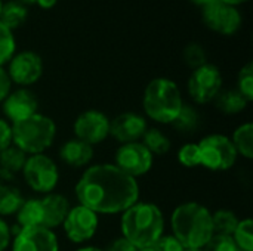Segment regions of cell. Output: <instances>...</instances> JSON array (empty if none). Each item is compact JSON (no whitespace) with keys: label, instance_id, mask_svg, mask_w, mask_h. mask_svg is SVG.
<instances>
[{"label":"cell","instance_id":"obj_1","mask_svg":"<svg viewBox=\"0 0 253 251\" xmlns=\"http://www.w3.org/2000/svg\"><path fill=\"white\" fill-rule=\"evenodd\" d=\"M80 206L96 215L123 213L139 198L136 179L123 173L114 164L90 166L76 185Z\"/></svg>","mask_w":253,"mask_h":251},{"label":"cell","instance_id":"obj_2","mask_svg":"<svg viewBox=\"0 0 253 251\" xmlns=\"http://www.w3.org/2000/svg\"><path fill=\"white\" fill-rule=\"evenodd\" d=\"M123 238L138 250L154 246L165 232V216L154 203L136 201L122 215Z\"/></svg>","mask_w":253,"mask_h":251},{"label":"cell","instance_id":"obj_3","mask_svg":"<svg viewBox=\"0 0 253 251\" xmlns=\"http://www.w3.org/2000/svg\"><path fill=\"white\" fill-rule=\"evenodd\" d=\"M172 235L184 249H203L213 235L212 213L200 203L178 206L170 217Z\"/></svg>","mask_w":253,"mask_h":251},{"label":"cell","instance_id":"obj_4","mask_svg":"<svg viewBox=\"0 0 253 251\" xmlns=\"http://www.w3.org/2000/svg\"><path fill=\"white\" fill-rule=\"evenodd\" d=\"M182 93L179 86L168 78H153L142 96V108L148 118L160 124H172L182 108Z\"/></svg>","mask_w":253,"mask_h":251},{"label":"cell","instance_id":"obj_5","mask_svg":"<svg viewBox=\"0 0 253 251\" xmlns=\"http://www.w3.org/2000/svg\"><path fill=\"white\" fill-rule=\"evenodd\" d=\"M55 136V121L39 112L12 124V143L25 154H43L53 143Z\"/></svg>","mask_w":253,"mask_h":251},{"label":"cell","instance_id":"obj_6","mask_svg":"<svg viewBox=\"0 0 253 251\" xmlns=\"http://www.w3.org/2000/svg\"><path fill=\"white\" fill-rule=\"evenodd\" d=\"M202 166L212 172L230 170L237 161V151L225 135H209L199 142Z\"/></svg>","mask_w":253,"mask_h":251},{"label":"cell","instance_id":"obj_7","mask_svg":"<svg viewBox=\"0 0 253 251\" xmlns=\"http://www.w3.org/2000/svg\"><path fill=\"white\" fill-rule=\"evenodd\" d=\"M224 78L221 70L211 62L191 70V74L187 81L188 96L194 104L205 105L213 102L216 95L222 90Z\"/></svg>","mask_w":253,"mask_h":251},{"label":"cell","instance_id":"obj_8","mask_svg":"<svg viewBox=\"0 0 253 251\" xmlns=\"http://www.w3.org/2000/svg\"><path fill=\"white\" fill-rule=\"evenodd\" d=\"M22 176L25 183L39 194H50L59 180L58 166L52 158L44 154H36L27 157V161L22 169Z\"/></svg>","mask_w":253,"mask_h":251},{"label":"cell","instance_id":"obj_9","mask_svg":"<svg viewBox=\"0 0 253 251\" xmlns=\"http://www.w3.org/2000/svg\"><path fill=\"white\" fill-rule=\"evenodd\" d=\"M200 10L203 24L215 34L231 37L237 34L243 25V13L240 7L230 6L219 0L212 1Z\"/></svg>","mask_w":253,"mask_h":251},{"label":"cell","instance_id":"obj_10","mask_svg":"<svg viewBox=\"0 0 253 251\" xmlns=\"http://www.w3.org/2000/svg\"><path fill=\"white\" fill-rule=\"evenodd\" d=\"M4 68L12 84H16L18 87H30L42 78L44 64L37 52L25 49L16 50Z\"/></svg>","mask_w":253,"mask_h":251},{"label":"cell","instance_id":"obj_11","mask_svg":"<svg viewBox=\"0 0 253 251\" xmlns=\"http://www.w3.org/2000/svg\"><path fill=\"white\" fill-rule=\"evenodd\" d=\"M114 161L116 167H119L127 176L136 179L151 170L154 157L141 142H130L122 143L119 146Z\"/></svg>","mask_w":253,"mask_h":251},{"label":"cell","instance_id":"obj_12","mask_svg":"<svg viewBox=\"0 0 253 251\" xmlns=\"http://www.w3.org/2000/svg\"><path fill=\"white\" fill-rule=\"evenodd\" d=\"M98 215L83 206H76L70 209L64 225V232L71 243L82 244L93 238L98 229Z\"/></svg>","mask_w":253,"mask_h":251},{"label":"cell","instance_id":"obj_13","mask_svg":"<svg viewBox=\"0 0 253 251\" xmlns=\"http://www.w3.org/2000/svg\"><path fill=\"white\" fill-rule=\"evenodd\" d=\"M10 234H13L12 251H59L58 238L50 229L19 228L15 225Z\"/></svg>","mask_w":253,"mask_h":251},{"label":"cell","instance_id":"obj_14","mask_svg":"<svg viewBox=\"0 0 253 251\" xmlns=\"http://www.w3.org/2000/svg\"><path fill=\"white\" fill-rule=\"evenodd\" d=\"M74 135L92 146L101 143L110 136V118L98 109H87L76 118Z\"/></svg>","mask_w":253,"mask_h":251},{"label":"cell","instance_id":"obj_15","mask_svg":"<svg viewBox=\"0 0 253 251\" xmlns=\"http://www.w3.org/2000/svg\"><path fill=\"white\" fill-rule=\"evenodd\" d=\"M37 96L28 87H18L12 90L1 102V111L4 117L12 121V124L37 114Z\"/></svg>","mask_w":253,"mask_h":251},{"label":"cell","instance_id":"obj_16","mask_svg":"<svg viewBox=\"0 0 253 251\" xmlns=\"http://www.w3.org/2000/svg\"><path fill=\"white\" fill-rule=\"evenodd\" d=\"M147 129L145 117L136 112H123L110 121V135L122 143L138 142Z\"/></svg>","mask_w":253,"mask_h":251},{"label":"cell","instance_id":"obj_17","mask_svg":"<svg viewBox=\"0 0 253 251\" xmlns=\"http://www.w3.org/2000/svg\"><path fill=\"white\" fill-rule=\"evenodd\" d=\"M42 203V213H43V223L42 228L55 229L62 225L68 212H70V201L61 194H46L40 198Z\"/></svg>","mask_w":253,"mask_h":251},{"label":"cell","instance_id":"obj_18","mask_svg":"<svg viewBox=\"0 0 253 251\" xmlns=\"http://www.w3.org/2000/svg\"><path fill=\"white\" fill-rule=\"evenodd\" d=\"M59 158L70 167H84L93 158V146L77 138L70 139L61 146Z\"/></svg>","mask_w":253,"mask_h":251},{"label":"cell","instance_id":"obj_19","mask_svg":"<svg viewBox=\"0 0 253 251\" xmlns=\"http://www.w3.org/2000/svg\"><path fill=\"white\" fill-rule=\"evenodd\" d=\"M27 161V154L15 145L7 146L0 152V179L13 180V176L22 172Z\"/></svg>","mask_w":253,"mask_h":251},{"label":"cell","instance_id":"obj_20","mask_svg":"<svg viewBox=\"0 0 253 251\" xmlns=\"http://www.w3.org/2000/svg\"><path fill=\"white\" fill-rule=\"evenodd\" d=\"M30 16V7L22 4L18 0H6L3 1L0 12V22L6 25L13 33L21 28Z\"/></svg>","mask_w":253,"mask_h":251},{"label":"cell","instance_id":"obj_21","mask_svg":"<svg viewBox=\"0 0 253 251\" xmlns=\"http://www.w3.org/2000/svg\"><path fill=\"white\" fill-rule=\"evenodd\" d=\"M213 104L221 112L234 115V114L243 112L251 102L237 89H225L216 95V98L213 99Z\"/></svg>","mask_w":253,"mask_h":251},{"label":"cell","instance_id":"obj_22","mask_svg":"<svg viewBox=\"0 0 253 251\" xmlns=\"http://www.w3.org/2000/svg\"><path fill=\"white\" fill-rule=\"evenodd\" d=\"M16 223L19 228H42L43 213L40 198L25 200L16 212Z\"/></svg>","mask_w":253,"mask_h":251},{"label":"cell","instance_id":"obj_23","mask_svg":"<svg viewBox=\"0 0 253 251\" xmlns=\"http://www.w3.org/2000/svg\"><path fill=\"white\" fill-rule=\"evenodd\" d=\"M239 155L252 160L253 158V124L245 123L236 129L231 139Z\"/></svg>","mask_w":253,"mask_h":251},{"label":"cell","instance_id":"obj_24","mask_svg":"<svg viewBox=\"0 0 253 251\" xmlns=\"http://www.w3.org/2000/svg\"><path fill=\"white\" fill-rule=\"evenodd\" d=\"M21 191L10 185H1L0 188V216H12L21 209L24 203Z\"/></svg>","mask_w":253,"mask_h":251},{"label":"cell","instance_id":"obj_25","mask_svg":"<svg viewBox=\"0 0 253 251\" xmlns=\"http://www.w3.org/2000/svg\"><path fill=\"white\" fill-rule=\"evenodd\" d=\"M142 139V145L154 155H165L170 149V139L159 129H147Z\"/></svg>","mask_w":253,"mask_h":251},{"label":"cell","instance_id":"obj_26","mask_svg":"<svg viewBox=\"0 0 253 251\" xmlns=\"http://www.w3.org/2000/svg\"><path fill=\"white\" fill-rule=\"evenodd\" d=\"M200 124V115L199 111L191 104H182L181 111L178 112L176 118L172 121V126L181 132V133H191L194 132Z\"/></svg>","mask_w":253,"mask_h":251},{"label":"cell","instance_id":"obj_27","mask_svg":"<svg viewBox=\"0 0 253 251\" xmlns=\"http://www.w3.org/2000/svg\"><path fill=\"white\" fill-rule=\"evenodd\" d=\"M239 225V219L234 212L231 210H218L212 213V226H213V234L219 235H231L234 234L236 228Z\"/></svg>","mask_w":253,"mask_h":251},{"label":"cell","instance_id":"obj_28","mask_svg":"<svg viewBox=\"0 0 253 251\" xmlns=\"http://www.w3.org/2000/svg\"><path fill=\"white\" fill-rule=\"evenodd\" d=\"M182 59L188 68L196 70L208 62V52L199 41H190L182 50Z\"/></svg>","mask_w":253,"mask_h":251},{"label":"cell","instance_id":"obj_29","mask_svg":"<svg viewBox=\"0 0 253 251\" xmlns=\"http://www.w3.org/2000/svg\"><path fill=\"white\" fill-rule=\"evenodd\" d=\"M16 52V36L0 22V67H4Z\"/></svg>","mask_w":253,"mask_h":251},{"label":"cell","instance_id":"obj_30","mask_svg":"<svg viewBox=\"0 0 253 251\" xmlns=\"http://www.w3.org/2000/svg\"><path fill=\"white\" fill-rule=\"evenodd\" d=\"M233 240L239 250L253 251V222L252 219L239 220V225L233 234Z\"/></svg>","mask_w":253,"mask_h":251},{"label":"cell","instance_id":"obj_31","mask_svg":"<svg viewBox=\"0 0 253 251\" xmlns=\"http://www.w3.org/2000/svg\"><path fill=\"white\" fill-rule=\"evenodd\" d=\"M249 102L253 101V62L245 64L237 75V87H236Z\"/></svg>","mask_w":253,"mask_h":251},{"label":"cell","instance_id":"obj_32","mask_svg":"<svg viewBox=\"0 0 253 251\" xmlns=\"http://www.w3.org/2000/svg\"><path fill=\"white\" fill-rule=\"evenodd\" d=\"M178 161L187 169H194V167L202 166L199 143H187L181 146L178 151Z\"/></svg>","mask_w":253,"mask_h":251},{"label":"cell","instance_id":"obj_33","mask_svg":"<svg viewBox=\"0 0 253 251\" xmlns=\"http://www.w3.org/2000/svg\"><path fill=\"white\" fill-rule=\"evenodd\" d=\"M203 251H239L231 235H219L213 234L208 244L203 247Z\"/></svg>","mask_w":253,"mask_h":251},{"label":"cell","instance_id":"obj_34","mask_svg":"<svg viewBox=\"0 0 253 251\" xmlns=\"http://www.w3.org/2000/svg\"><path fill=\"white\" fill-rule=\"evenodd\" d=\"M157 251H184V246L173 235H162L160 240L154 244Z\"/></svg>","mask_w":253,"mask_h":251},{"label":"cell","instance_id":"obj_35","mask_svg":"<svg viewBox=\"0 0 253 251\" xmlns=\"http://www.w3.org/2000/svg\"><path fill=\"white\" fill-rule=\"evenodd\" d=\"M12 145V124L0 118V152Z\"/></svg>","mask_w":253,"mask_h":251},{"label":"cell","instance_id":"obj_36","mask_svg":"<svg viewBox=\"0 0 253 251\" xmlns=\"http://www.w3.org/2000/svg\"><path fill=\"white\" fill-rule=\"evenodd\" d=\"M10 92H12V81L9 78V74L4 67H0V104L7 98Z\"/></svg>","mask_w":253,"mask_h":251},{"label":"cell","instance_id":"obj_37","mask_svg":"<svg viewBox=\"0 0 253 251\" xmlns=\"http://www.w3.org/2000/svg\"><path fill=\"white\" fill-rule=\"evenodd\" d=\"M104 251H138V249H136L132 243H129L126 238L120 237V238H116V240L108 246V249Z\"/></svg>","mask_w":253,"mask_h":251},{"label":"cell","instance_id":"obj_38","mask_svg":"<svg viewBox=\"0 0 253 251\" xmlns=\"http://www.w3.org/2000/svg\"><path fill=\"white\" fill-rule=\"evenodd\" d=\"M12 240V234H10V228L9 225L0 217V251H4Z\"/></svg>","mask_w":253,"mask_h":251},{"label":"cell","instance_id":"obj_39","mask_svg":"<svg viewBox=\"0 0 253 251\" xmlns=\"http://www.w3.org/2000/svg\"><path fill=\"white\" fill-rule=\"evenodd\" d=\"M58 1L59 0H36L34 6H37V7L43 9V10H50L58 4Z\"/></svg>","mask_w":253,"mask_h":251},{"label":"cell","instance_id":"obj_40","mask_svg":"<svg viewBox=\"0 0 253 251\" xmlns=\"http://www.w3.org/2000/svg\"><path fill=\"white\" fill-rule=\"evenodd\" d=\"M191 4H194V6H197V7H200V9H203L205 6H208V4H211L212 1H215V0H188Z\"/></svg>","mask_w":253,"mask_h":251},{"label":"cell","instance_id":"obj_41","mask_svg":"<svg viewBox=\"0 0 253 251\" xmlns=\"http://www.w3.org/2000/svg\"><path fill=\"white\" fill-rule=\"evenodd\" d=\"M219 1H222V3H227V4H230V6H236V7H240V6H243V4H246L249 0H219Z\"/></svg>","mask_w":253,"mask_h":251},{"label":"cell","instance_id":"obj_42","mask_svg":"<svg viewBox=\"0 0 253 251\" xmlns=\"http://www.w3.org/2000/svg\"><path fill=\"white\" fill-rule=\"evenodd\" d=\"M18 1H21L22 4H25V6H34V3H36V0H18Z\"/></svg>","mask_w":253,"mask_h":251},{"label":"cell","instance_id":"obj_43","mask_svg":"<svg viewBox=\"0 0 253 251\" xmlns=\"http://www.w3.org/2000/svg\"><path fill=\"white\" fill-rule=\"evenodd\" d=\"M76 251H104V250H99V249H96V247H82V249H79V250Z\"/></svg>","mask_w":253,"mask_h":251},{"label":"cell","instance_id":"obj_44","mask_svg":"<svg viewBox=\"0 0 253 251\" xmlns=\"http://www.w3.org/2000/svg\"><path fill=\"white\" fill-rule=\"evenodd\" d=\"M138 251H157L156 250V247L154 246H151V247H145V249H139Z\"/></svg>","mask_w":253,"mask_h":251},{"label":"cell","instance_id":"obj_45","mask_svg":"<svg viewBox=\"0 0 253 251\" xmlns=\"http://www.w3.org/2000/svg\"><path fill=\"white\" fill-rule=\"evenodd\" d=\"M184 251H203V249H185Z\"/></svg>","mask_w":253,"mask_h":251},{"label":"cell","instance_id":"obj_46","mask_svg":"<svg viewBox=\"0 0 253 251\" xmlns=\"http://www.w3.org/2000/svg\"><path fill=\"white\" fill-rule=\"evenodd\" d=\"M3 1H4V0H0V12H1V6H3Z\"/></svg>","mask_w":253,"mask_h":251},{"label":"cell","instance_id":"obj_47","mask_svg":"<svg viewBox=\"0 0 253 251\" xmlns=\"http://www.w3.org/2000/svg\"><path fill=\"white\" fill-rule=\"evenodd\" d=\"M0 188H1V180H0Z\"/></svg>","mask_w":253,"mask_h":251},{"label":"cell","instance_id":"obj_48","mask_svg":"<svg viewBox=\"0 0 253 251\" xmlns=\"http://www.w3.org/2000/svg\"><path fill=\"white\" fill-rule=\"evenodd\" d=\"M239 251H242V250H239Z\"/></svg>","mask_w":253,"mask_h":251}]
</instances>
